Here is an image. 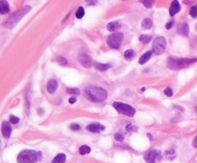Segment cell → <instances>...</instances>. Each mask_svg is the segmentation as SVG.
Listing matches in <instances>:
<instances>
[{
  "label": "cell",
  "instance_id": "cell-33",
  "mask_svg": "<svg viewBox=\"0 0 197 163\" xmlns=\"http://www.w3.org/2000/svg\"><path fill=\"white\" fill-rule=\"evenodd\" d=\"M137 130V128H136V127H134L133 125H127V130L128 131H133V130Z\"/></svg>",
  "mask_w": 197,
  "mask_h": 163
},
{
  "label": "cell",
  "instance_id": "cell-12",
  "mask_svg": "<svg viewBox=\"0 0 197 163\" xmlns=\"http://www.w3.org/2000/svg\"><path fill=\"white\" fill-rule=\"evenodd\" d=\"M87 130L88 131H92V132H94V133H99L100 131L105 130V127L100 125L99 123H93V124L88 125L87 127Z\"/></svg>",
  "mask_w": 197,
  "mask_h": 163
},
{
  "label": "cell",
  "instance_id": "cell-27",
  "mask_svg": "<svg viewBox=\"0 0 197 163\" xmlns=\"http://www.w3.org/2000/svg\"><path fill=\"white\" fill-rule=\"evenodd\" d=\"M10 122L12 124H18V123H19V118L17 117V116H14V115H11L10 116Z\"/></svg>",
  "mask_w": 197,
  "mask_h": 163
},
{
  "label": "cell",
  "instance_id": "cell-11",
  "mask_svg": "<svg viewBox=\"0 0 197 163\" xmlns=\"http://www.w3.org/2000/svg\"><path fill=\"white\" fill-rule=\"evenodd\" d=\"M177 33L182 35V36H185L187 37L189 33V24L187 22H183L181 23L177 26Z\"/></svg>",
  "mask_w": 197,
  "mask_h": 163
},
{
  "label": "cell",
  "instance_id": "cell-36",
  "mask_svg": "<svg viewBox=\"0 0 197 163\" xmlns=\"http://www.w3.org/2000/svg\"><path fill=\"white\" fill-rule=\"evenodd\" d=\"M60 64H62V65H66V64H67V61L65 60V58H61V60H60Z\"/></svg>",
  "mask_w": 197,
  "mask_h": 163
},
{
  "label": "cell",
  "instance_id": "cell-9",
  "mask_svg": "<svg viewBox=\"0 0 197 163\" xmlns=\"http://www.w3.org/2000/svg\"><path fill=\"white\" fill-rule=\"evenodd\" d=\"M79 62L80 64L86 67V68H89L93 66V64H92V59L88 55H86V54H82L79 56Z\"/></svg>",
  "mask_w": 197,
  "mask_h": 163
},
{
  "label": "cell",
  "instance_id": "cell-19",
  "mask_svg": "<svg viewBox=\"0 0 197 163\" xmlns=\"http://www.w3.org/2000/svg\"><path fill=\"white\" fill-rule=\"evenodd\" d=\"M135 56H136V53H135V51L132 50V49L126 50V51L124 52V57H125V59H126L127 61L133 60V59L135 58Z\"/></svg>",
  "mask_w": 197,
  "mask_h": 163
},
{
  "label": "cell",
  "instance_id": "cell-21",
  "mask_svg": "<svg viewBox=\"0 0 197 163\" xmlns=\"http://www.w3.org/2000/svg\"><path fill=\"white\" fill-rule=\"evenodd\" d=\"M94 66L96 69L100 70V71H106L107 69H109L111 67V64H98V63H95L94 64Z\"/></svg>",
  "mask_w": 197,
  "mask_h": 163
},
{
  "label": "cell",
  "instance_id": "cell-15",
  "mask_svg": "<svg viewBox=\"0 0 197 163\" xmlns=\"http://www.w3.org/2000/svg\"><path fill=\"white\" fill-rule=\"evenodd\" d=\"M151 57H152V51H147L146 53H144V54L140 58L139 63H140L141 64H146V63L150 60Z\"/></svg>",
  "mask_w": 197,
  "mask_h": 163
},
{
  "label": "cell",
  "instance_id": "cell-30",
  "mask_svg": "<svg viewBox=\"0 0 197 163\" xmlns=\"http://www.w3.org/2000/svg\"><path fill=\"white\" fill-rule=\"evenodd\" d=\"M70 129H71L72 130H79L81 128H80V126L77 125V124H72V125H70Z\"/></svg>",
  "mask_w": 197,
  "mask_h": 163
},
{
  "label": "cell",
  "instance_id": "cell-25",
  "mask_svg": "<svg viewBox=\"0 0 197 163\" xmlns=\"http://www.w3.org/2000/svg\"><path fill=\"white\" fill-rule=\"evenodd\" d=\"M67 93L77 96V95L80 94V90L78 89V88H67Z\"/></svg>",
  "mask_w": 197,
  "mask_h": 163
},
{
  "label": "cell",
  "instance_id": "cell-35",
  "mask_svg": "<svg viewBox=\"0 0 197 163\" xmlns=\"http://www.w3.org/2000/svg\"><path fill=\"white\" fill-rule=\"evenodd\" d=\"M192 146H193L194 148H197V135L194 137V139H193V141H192Z\"/></svg>",
  "mask_w": 197,
  "mask_h": 163
},
{
  "label": "cell",
  "instance_id": "cell-32",
  "mask_svg": "<svg viewBox=\"0 0 197 163\" xmlns=\"http://www.w3.org/2000/svg\"><path fill=\"white\" fill-rule=\"evenodd\" d=\"M173 24H174V21H173V20H170L169 22H168V23H166V26H165V28L168 29V30H169V29H171V28H172Z\"/></svg>",
  "mask_w": 197,
  "mask_h": 163
},
{
  "label": "cell",
  "instance_id": "cell-5",
  "mask_svg": "<svg viewBox=\"0 0 197 163\" xmlns=\"http://www.w3.org/2000/svg\"><path fill=\"white\" fill-rule=\"evenodd\" d=\"M113 107L121 114H124L128 117H133L136 114V110L128 105V104H124V103H120V102H114L113 104Z\"/></svg>",
  "mask_w": 197,
  "mask_h": 163
},
{
  "label": "cell",
  "instance_id": "cell-17",
  "mask_svg": "<svg viewBox=\"0 0 197 163\" xmlns=\"http://www.w3.org/2000/svg\"><path fill=\"white\" fill-rule=\"evenodd\" d=\"M10 12V7H9V3L6 1H0V13L2 14L8 13Z\"/></svg>",
  "mask_w": 197,
  "mask_h": 163
},
{
  "label": "cell",
  "instance_id": "cell-4",
  "mask_svg": "<svg viewBox=\"0 0 197 163\" xmlns=\"http://www.w3.org/2000/svg\"><path fill=\"white\" fill-rule=\"evenodd\" d=\"M31 10V7L30 6H25L23 9H21L19 12H18V13H13V14H12V16L9 18H7L6 19V21H5V23H4V25L6 26V27H8V28H13L14 25H17L18 24V22L25 16V14Z\"/></svg>",
  "mask_w": 197,
  "mask_h": 163
},
{
  "label": "cell",
  "instance_id": "cell-28",
  "mask_svg": "<svg viewBox=\"0 0 197 163\" xmlns=\"http://www.w3.org/2000/svg\"><path fill=\"white\" fill-rule=\"evenodd\" d=\"M114 139L117 140V141L122 142L124 140V136L121 135V133H115V135H114Z\"/></svg>",
  "mask_w": 197,
  "mask_h": 163
},
{
  "label": "cell",
  "instance_id": "cell-10",
  "mask_svg": "<svg viewBox=\"0 0 197 163\" xmlns=\"http://www.w3.org/2000/svg\"><path fill=\"white\" fill-rule=\"evenodd\" d=\"M1 132H2V135L5 138H9L11 136L12 127H11V125H10L9 122H7V121H3L2 122V125H1Z\"/></svg>",
  "mask_w": 197,
  "mask_h": 163
},
{
  "label": "cell",
  "instance_id": "cell-31",
  "mask_svg": "<svg viewBox=\"0 0 197 163\" xmlns=\"http://www.w3.org/2000/svg\"><path fill=\"white\" fill-rule=\"evenodd\" d=\"M142 3L147 8H152V5H153V2L152 1H142Z\"/></svg>",
  "mask_w": 197,
  "mask_h": 163
},
{
  "label": "cell",
  "instance_id": "cell-6",
  "mask_svg": "<svg viewBox=\"0 0 197 163\" xmlns=\"http://www.w3.org/2000/svg\"><path fill=\"white\" fill-rule=\"evenodd\" d=\"M124 35L122 33H114L108 37L107 43L108 45L113 49H118L121 46V43L123 41Z\"/></svg>",
  "mask_w": 197,
  "mask_h": 163
},
{
  "label": "cell",
  "instance_id": "cell-3",
  "mask_svg": "<svg viewBox=\"0 0 197 163\" xmlns=\"http://www.w3.org/2000/svg\"><path fill=\"white\" fill-rule=\"evenodd\" d=\"M42 154L34 150H25L18 155V163H37L41 160Z\"/></svg>",
  "mask_w": 197,
  "mask_h": 163
},
{
  "label": "cell",
  "instance_id": "cell-2",
  "mask_svg": "<svg viewBox=\"0 0 197 163\" xmlns=\"http://www.w3.org/2000/svg\"><path fill=\"white\" fill-rule=\"evenodd\" d=\"M197 62V58L188 59V58H174L170 57L168 61V67L172 70H179L188 67L189 65Z\"/></svg>",
  "mask_w": 197,
  "mask_h": 163
},
{
  "label": "cell",
  "instance_id": "cell-24",
  "mask_svg": "<svg viewBox=\"0 0 197 163\" xmlns=\"http://www.w3.org/2000/svg\"><path fill=\"white\" fill-rule=\"evenodd\" d=\"M75 16H76V18H77L78 19L83 18V17L85 16V10H84V8H83V7H80V8L77 10L76 13H75Z\"/></svg>",
  "mask_w": 197,
  "mask_h": 163
},
{
  "label": "cell",
  "instance_id": "cell-23",
  "mask_svg": "<svg viewBox=\"0 0 197 163\" xmlns=\"http://www.w3.org/2000/svg\"><path fill=\"white\" fill-rule=\"evenodd\" d=\"M151 39H152V37H151L150 35H141L140 37V41L143 44L148 43Z\"/></svg>",
  "mask_w": 197,
  "mask_h": 163
},
{
  "label": "cell",
  "instance_id": "cell-7",
  "mask_svg": "<svg viewBox=\"0 0 197 163\" xmlns=\"http://www.w3.org/2000/svg\"><path fill=\"white\" fill-rule=\"evenodd\" d=\"M166 47V39L163 37L156 38L152 44V52L156 55H162Z\"/></svg>",
  "mask_w": 197,
  "mask_h": 163
},
{
  "label": "cell",
  "instance_id": "cell-1",
  "mask_svg": "<svg viewBox=\"0 0 197 163\" xmlns=\"http://www.w3.org/2000/svg\"><path fill=\"white\" fill-rule=\"evenodd\" d=\"M86 95L88 100L93 102H103L108 97V92L104 88L96 86V85H90L86 88Z\"/></svg>",
  "mask_w": 197,
  "mask_h": 163
},
{
  "label": "cell",
  "instance_id": "cell-26",
  "mask_svg": "<svg viewBox=\"0 0 197 163\" xmlns=\"http://www.w3.org/2000/svg\"><path fill=\"white\" fill-rule=\"evenodd\" d=\"M189 14H190V17H191V18H197V7L193 6V7L190 9Z\"/></svg>",
  "mask_w": 197,
  "mask_h": 163
},
{
  "label": "cell",
  "instance_id": "cell-34",
  "mask_svg": "<svg viewBox=\"0 0 197 163\" xmlns=\"http://www.w3.org/2000/svg\"><path fill=\"white\" fill-rule=\"evenodd\" d=\"M76 101H77V98H76V97H71V98H69V100H68L69 104H74Z\"/></svg>",
  "mask_w": 197,
  "mask_h": 163
},
{
  "label": "cell",
  "instance_id": "cell-22",
  "mask_svg": "<svg viewBox=\"0 0 197 163\" xmlns=\"http://www.w3.org/2000/svg\"><path fill=\"white\" fill-rule=\"evenodd\" d=\"M90 151H92V149H90V148L87 145H83L79 148V153H80V155H83L89 154Z\"/></svg>",
  "mask_w": 197,
  "mask_h": 163
},
{
  "label": "cell",
  "instance_id": "cell-14",
  "mask_svg": "<svg viewBox=\"0 0 197 163\" xmlns=\"http://www.w3.org/2000/svg\"><path fill=\"white\" fill-rule=\"evenodd\" d=\"M181 11V6H180V3L179 1H172L171 3V6L169 8V14L171 17H174L176 13H178L179 12Z\"/></svg>",
  "mask_w": 197,
  "mask_h": 163
},
{
  "label": "cell",
  "instance_id": "cell-16",
  "mask_svg": "<svg viewBox=\"0 0 197 163\" xmlns=\"http://www.w3.org/2000/svg\"><path fill=\"white\" fill-rule=\"evenodd\" d=\"M66 160H67V155L65 154H59L52 159L51 163H65Z\"/></svg>",
  "mask_w": 197,
  "mask_h": 163
},
{
  "label": "cell",
  "instance_id": "cell-18",
  "mask_svg": "<svg viewBox=\"0 0 197 163\" xmlns=\"http://www.w3.org/2000/svg\"><path fill=\"white\" fill-rule=\"evenodd\" d=\"M107 28H108V30L111 31V32H114L116 31L117 29L120 28V23L117 22V21H113V22H110L108 25H107Z\"/></svg>",
  "mask_w": 197,
  "mask_h": 163
},
{
  "label": "cell",
  "instance_id": "cell-20",
  "mask_svg": "<svg viewBox=\"0 0 197 163\" xmlns=\"http://www.w3.org/2000/svg\"><path fill=\"white\" fill-rule=\"evenodd\" d=\"M152 25H153V22L150 18H144L141 22V27L143 29H150L152 27Z\"/></svg>",
  "mask_w": 197,
  "mask_h": 163
},
{
  "label": "cell",
  "instance_id": "cell-8",
  "mask_svg": "<svg viewBox=\"0 0 197 163\" xmlns=\"http://www.w3.org/2000/svg\"><path fill=\"white\" fill-rule=\"evenodd\" d=\"M161 155L157 150H151L144 155V160L148 163H155L156 159H160Z\"/></svg>",
  "mask_w": 197,
  "mask_h": 163
},
{
  "label": "cell",
  "instance_id": "cell-29",
  "mask_svg": "<svg viewBox=\"0 0 197 163\" xmlns=\"http://www.w3.org/2000/svg\"><path fill=\"white\" fill-rule=\"evenodd\" d=\"M164 94L166 96H168V97H171L173 95V91H172V89L170 87H168V88H165L164 89Z\"/></svg>",
  "mask_w": 197,
  "mask_h": 163
},
{
  "label": "cell",
  "instance_id": "cell-13",
  "mask_svg": "<svg viewBox=\"0 0 197 163\" xmlns=\"http://www.w3.org/2000/svg\"><path fill=\"white\" fill-rule=\"evenodd\" d=\"M58 88V82L56 80H49L48 83H47V85H46V89H47V92L50 93V94H53L56 92Z\"/></svg>",
  "mask_w": 197,
  "mask_h": 163
}]
</instances>
